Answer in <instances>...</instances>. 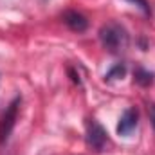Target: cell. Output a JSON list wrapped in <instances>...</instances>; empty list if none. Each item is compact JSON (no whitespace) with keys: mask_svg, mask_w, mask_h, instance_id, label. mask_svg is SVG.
I'll return each instance as SVG.
<instances>
[{"mask_svg":"<svg viewBox=\"0 0 155 155\" xmlns=\"http://www.w3.org/2000/svg\"><path fill=\"white\" fill-rule=\"evenodd\" d=\"M63 22H65V25L69 29H72L76 33H83L88 27V20L78 11H65L63 13Z\"/></svg>","mask_w":155,"mask_h":155,"instance_id":"5","label":"cell"},{"mask_svg":"<svg viewBox=\"0 0 155 155\" xmlns=\"http://www.w3.org/2000/svg\"><path fill=\"white\" fill-rule=\"evenodd\" d=\"M124 74H126V67L123 65V63H117V65H114L107 74H105V79L107 81H114V79H123L124 78Z\"/></svg>","mask_w":155,"mask_h":155,"instance_id":"7","label":"cell"},{"mask_svg":"<svg viewBox=\"0 0 155 155\" xmlns=\"http://www.w3.org/2000/svg\"><path fill=\"white\" fill-rule=\"evenodd\" d=\"M134 76H135V83H139L141 87H148L153 83V74L146 69H137Z\"/></svg>","mask_w":155,"mask_h":155,"instance_id":"6","label":"cell"},{"mask_svg":"<svg viewBox=\"0 0 155 155\" xmlns=\"http://www.w3.org/2000/svg\"><path fill=\"white\" fill-rule=\"evenodd\" d=\"M148 110H150V121H152V124H153V128H155V105H150Z\"/></svg>","mask_w":155,"mask_h":155,"instance_id":"9","label":"cell"},{"mask_svg":"<svg viewBox=\"0 0 155 155\" xmlns=\"http://www.w3.org/2000/svg\"><path fill=\"white\" fill-rule=\"evenodd\" d=\"M107 141H108L107 130H105L96 119H90V121L87 123V143H88V146H90L94 152H103Z\"/></svg>","mask_w":155,"mask_h":155,"instance_id":"3","label":"cell"},{"mask_svg":"<svg viewBox=\"0 0 155 155\" xmlns=\"http://www.w3.org/2000/svg\"><path fill=\"white\" fill-rule=\"evenodd\" d=\"M139 124V110L135 107H130L123 112V116L119 117V123H117V134L123 135V137H128L134 134V130L137 128Z\"/></svg>","mask_w":155,"mask_h":155,"instance_id":"4","label":"cell"},{"mask_svg":"<svg viewBox=\"0 0 155 155\" xmlns=\"http://www.w3.org/2000/svg\"><path fill=\"white\" fill-rule=\"evenodd\" d=\"M18 108H20V96H16L7 105V108L2 116V121H0V144H4L9 139V135H11V132L16 124V119H18Z\"/></svg>","mask_w":155,"mask_h":155,"instance_id":"2","label":"cell"},{"mask_svg":"<svg viewBox=\"0 0 155 155\" xmlns=\"http://www.w3.org/2000/svg\"><path fill=\"white\" fill-rule=\"evenodd\" d=\"M99 41L108 52L116 54V52H121V51L126 49L128 35H126L124 27H121L116 22H110V24H107L99 29Z\"/></svg>","mask_w":155,"mask_h":155,"instance_id":"1","label":"cell"},{"mask_svg":"<svg viewBox=\"0 0 155 155\" xmlns=\"http://www.w3.org/2000/svg\"><path fill=\"white\" fill-rule=\"evenodd\" d=\"M126 2H130L132 5H135L137 9H141L144 15H150L152 11H150V4H148V0H126Z\"/></svg>","mask_w":155,"mask_h":155,"instance_id":"8","label":"cell"}]
</instances>
